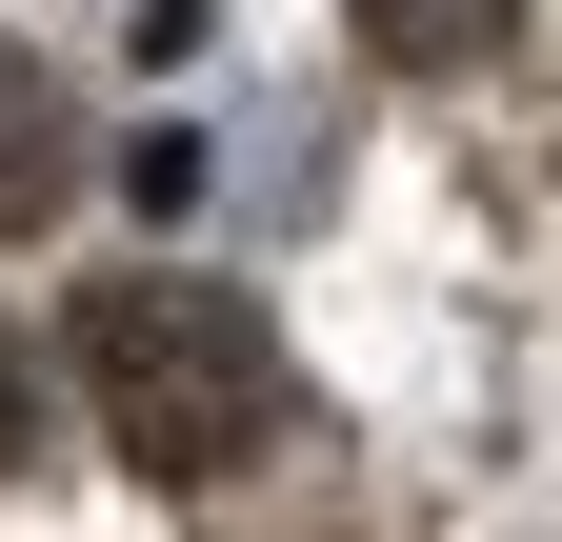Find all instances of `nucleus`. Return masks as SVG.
<instances>
[{
  "label": "nucleus",
  "instance_id": "1",
  "mask_svg": "<svg viewBox=\"0 0 562 542\" xmlns=\"http://www.w3.org/2000/svg\"><path fill=\"white\" fill-rule=\"evenodd\" d=\"M81 402L140 483H222V462L281 442V342L222 282H101L81 302Z\"/></svg>",
  "mask_w": 562,
  "mask_h": 542
},
{
  "label": "nucleus",
  "instance_id": "2",
  "mask_svg": "<svg viewBox=\"0 0 562 542\" xmlns=\"http://www.w3.org/2000/svg\"><path fill=\"white\" fill-rule=\"evenodd\" d=\"M362 21V60H402V81H462V60H503L522 0H341Z\"/></svg>",
  "mask_w": 562,
  "mask_h": 542
},
{
  "label": "nucleus",
  "instance_id": "3",
  "mask_svg": "<svg viewBox=\"0 0 562 542\" xmlns=\"http://www.w3.org/2000/svg\"><path fill=\"white\" fill-rule=\"evenodd\" d=\"M60 181H81V121H60V81L0 60V222H60Z\"/></svg>",
  "mask_w": 562,
  "mask_h": 542
},
{
  "label": "nucleus",
  "instance_id": "4",
  "mask_svg": "<svg viewBox=\"0 0 562 542\" xmlns=\"http://www.w3.org/2000/svg\"><path fill=\"white\" fill-rule=\"evenodd\" d=\"M41 462V362H21V321H0V483Z\"/></svg>",
  "mask_w": 562,
  "mask_h": 542
}]
</instances>
